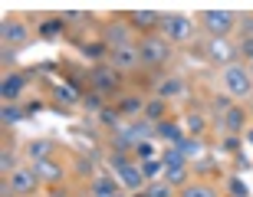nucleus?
I'll use <instances>...</instances> for the list:
<instances>
[{"label": "nucleus", "instance_id": "1", "mask_svg": "<svg viewBox=\"0 0 253 197\" xmlns=\"http://www.w3.org/2000/svg\"><path fill=\"white\" fill-rule=\"evenodd\" d=\"M220 92H227L234 102H247L253 95V76L244 63H234L220 69Z\"/></svg>", "mask_w": 253, "mask_h": 197}, {"label": "nucleus", "instance_id": "2", "mask_svg": "<svg viewBox=\"0 0 253 197\" xmlns=\"http://www.w3.org/2000/svg\"><path fill=\"white\" fill-rule=\"evenodd\" d=\"M40 184H43V181L37 178L33 164H20L10 178L0 181V194L3 197H33L40 191Z\"/></svg>", "mask_w": 253, "mask_h": 197}, {"label": "nucleus", "instance_id": "3", "mask_svg": "<svg viewBox=\"0 0 253 197\" xmlns=\"http://www.w3.org/2000/svg\"><path fill=\"white\" fill-rule=\"evenodd\" d=\"M85 79H89V92H99L102 99L119 95V92H122V85H125V76L119 73V69H112L109 63H95Z\"/></svg>", "mask_w": 253, "mask_h": 197}, {"label": "nucleus", "instance_id": "4", "mask_svg": "<svg viewBox=\"0 0 253 197\" xmlns=\"http://www.w3.org/2000/svg\"><path fill=\"white\" fill-rule=\"evenodd\" d=\"M171 43L161 33H151V37H141L138 39V56H141V66L145 69H161V66L171 59Z\"/></svg>", "mask_w": 253, "mask_h": 197}, {"label": "nucleus", "instance_id": "5", "mask_svg": "<svg viewBox=\"0 0 253 197\" xmlns=\"http://www.w3.org/2000/svg\"><path fill=\"white\" fill-rule=\"evenodd\" d=\"M194 30H197V27H194V20H191V17H184V13H165L158 33L168 39L171 46H188L191 39L197 37Z\"/></svg>", "mask_w": 253, "mask_h": 197}, {"label": "nucleus", "instance_id": "6", "mask_svg": "<svg viewBox=\"0 0 253 197\" xmlns=\"http://www.w3.org/2000/svg\"><path fill=\"white\" fill-rule=\"evenodd\" d=\"M201 27L211 39H230L234 33V23H237V13L234 10H201Z\"/></svg>", "mask_w": 253, "mask_h": 197}, {"label": "nucleus", "instance_id": "7", "mask_svg": "<svg viewBox=\"0 0 253 197\" xmlns=\"http://www.w3.org/2000/svg\"><path fill=\"white\" fill-rule=\"evenodd\" d=\"M99 39H102L109 49H122V46H131V43H138L135 39V30L122 20H109V23H102L99 27Z\"/></svg>", "mask_w": 253, "mask_h": 197}, {"label": "nucleus", "instance_id": "8", "mask_svg": "<svg viewBox=\"0 0 253 197\" xmlns=\"http://www.w3.org/2000/svg\"><path fill=\"white\" fill-rule=\"evenodd\" d=\"M0 39H3V46L10 49H20L30 43V27L23 17H7L3 23H0Z\"/></svg>", "mask_w": 253, "mask_h": 197}, {"label": "nucleus", "instance_id": "9", "mask_svg": "<svg viewBox=\"0 0 253 197\" xmlns=\"http://www.w3.org/2000/svg\"><path fill=\"white\" fill-rule=\"evenodd\" d=\"M161 20H165V13H158V10H148V7L125 13V23H128L135 33H145V37L158 33V30H161Z\"/></svg>", "mask_w": 253, "mask_h": 197}, {"label": "nucleus", "instance_id": "10", "mask_svg": "<svg viewBox=\"0 0 253 197\" xmlns=\"http://www.w3.org/2000/svg\"><path fill=\"white\" fill-rule=\"evenodd\" d=\"M105 63L112 66V69H119V73H135V69H141V56H138V43H131V46H122V49H109V59Z\"/></svg>", "mask_w": 253, "mask_h": 197}, {"label": "nucleus", "instance_id": "11", "mask_svg": "<svg viewBox=\"0 0 253 197\" xmlns=\"http://www.w3.org/2000/svg\"><path fill=\"white\" fill-rule=\"evenodd\" d=\"M237 53L240 49L230 43V39H207V49H204V56H207V63H214V66H234L237 63Z\"/></svg>", "mask_w": 253, "mask_h": 197}, {"label": "nucleus", "instance_id": "12", "mask_svg": "<svg viewBox=\"0 0 253 197\" xmlns=\"http://www.w3.org/2000/svg\"><path fill=\"white\" fill-rule=\"evenodd\" d=\"M27 85H30V76L27 73H3V79H0V95H3V102L10 105H17V99L23 92H27Z\"/></svg>", "mask_w": 253, "mask_h": 197}, {"label": "nucleus", "instance_id": "13", "mask_svg": "<svg viewBox=\"0 0 253 197\" xmlns=\"http://www.w3.org/2000/svg\"><path fill=\"white\" fill-rule=\"evenodd\" d=\"M33 171H37V178L43 181V184H53V188H56L59 181H63V174H66V164L59 158H46V161H37Z\"/></svg>", "mask_w": 253, "mask_h": 197}, {"label": "nucleus", "instance_id": "14", "mask_svg": "<svg viewBox=\"0 0 253 197\" xmlns=\"http://www.w3.org/2000/svg\"><path fill=\"white\" fill-rule=\"evenodd\" d=\"M49 92H53V99H56V105H63V109H69V105L83 102V89L73 82V79H66V82H56L49 85Z\"/></svg>", "mask_w": 253, "mask_h": 197}, {"label": "nucleus", "instance_id": "15", "mask_svg": "<svg viewBox=\"0 0 253 197\" xmlns=\"http://www.w3.org/2000/svg\"><path fill=\"white\" fill-rule=\"evenodd\" d=\"M184 125L178 122V118H165V122H158L155 125V138L158 141H168V145H181L184 141Z\"/></svg>", "mask_w": 253, "mask_h": 197}, {"label": "nucleus", "instance_id": "16", "mask_svg": "<svg viewBox=\"0 0 253 197\" xmlns=\"http://www.w3.org/2000/svg\"><path fill=\"white\" fill-rule=\"evenodd\" d=\"M184 92H188V82H184L181 76H165L155 95H158V99H165V102H174V99H181Z\"/></svg>", "mask_w": 253, "mask_h": 197}, {"label": "nucleus", "instance_id": "17", "mask_svg": "<svg viewBox=\"0 0 253 197\" xmlns=\"http://www.w3.org/2000/svg\"><path fill=\"white\" fill-rule=\"evenodd\" d=\"M27 158H30V164L46 161V158H56V141L53 138H33L27 145Z\"/></svg>", "mask_w": 253, "mask_h": 197}, {"label": "nucleus", "instance_id": "18", "mask_svg": "<svg viewBox=\"0 0 253 197\" xmlns=\"http://www.w3.org/2000/svg\"><path fill=\"white\" fill-rule=\"evenodd\" d=\"M115 109H119L122 118L135 122V118H141V112H145V99H141V95H119V99H115Z\"/></svg>", "mask_w": 253, "mask_h": 197}, {"label": "nucleus", "instance_id": "19", "mask_svg": "<svg viewBox=\"0 0 253 197\" xmlns=\"http://www.w3.org/2000/svg\"><path fill=\"white\" fill-rule=\"evenodd\" d=\"M141 118H148L151 125H158V122H165V118H171V102H165V99H158V95L145 99V112H141Z\"/></svg>", "mask_w": 253, "mask_h": 197}, {"label": "nucleus", "instance_id": "20", "mask_svg": "<svg viewBox=\"0 0 253 197\" xmlns=\"http://www.w3.org/2000/svg\"><path fill=\"white\" fill-rule=\"evenodd\" d=\"M109 145H112V151H115V155H135V145H138V141L131 138L128 125H122V128L109 131Z\"/></svg>", "mask_w": 253, "mask_h": 197}, {"label": "nucleus", "instance_id": "21", "mask_svg": "<svg viewBox=\"0 0 253 197\" xmlns=\"http://www.w3.org/2000/svg\"><path fill=\"white\" fill-rule=\"evenodd\" d=\"M69 30V23H66L63 17H46L37 23V37L46 39V43H53V39H59V33H66Z\"/></svg>", "mask_w": 253, "mask_h": 197}, {"label": "nucleus", "instance_id": "22", "mask_svg": "<svg viewBox=\"0 0 253 197\" xmlns=\"http://www.w3.org/2000/svg\"><path fill=\"white\" fill-rule=\"evenodd\" d=\"M220 125L227 128V135H240V131H247V105L237 102L230 112L220 118Z\"/></svg>", "mask_w": 253, "mask_h": 197}, {"label": "nucleus", "instance_id": "23", "mask_svg": "<svg viewBox=\"0 0 253 197\" xmlns=\"http://www.w3.org/2000/svg\"><path fill=\"white\" fill-rule=\"evenodd\" d=\"M119 181H122V184L131 191V194H138V191L148 188V184H145V174H141V164H138V161H131L128 168H125L122 174H119Z\"/></svg>", "mask_w": 253, "mask_h": 197}, {"label": "nucleus", "instance_id": "24", "mask_svg": "<svg viewBox=\"0 0 253 197\" xmlns=\"http://www.w3.org/2000/svg\"><path fill=\"white\" fill-rule=\"evenodd\" d=\"M89 191H92L95 197H125V194H122V188H119L112 178H92Z\"/></svg>", "mask_w": 253, "mask_h": 197}, {"label": "nucleus", "instance_id": "25", "mask_svg": "<svg viewBox=\"0 0 253 197\" xmlns=\"http://www.w3.org/2000/svg\"><path fill=\"white\" fill-rule=\"evenodd\" d=\"M174 148H178L181 155L194 164V161H201V155H204V138H191V135H184V141H181V145H174Z\"/></svg>", "mask_w": 253, "mask_h": 197}, {"label": "nucleus", "instance_id": "26", "mask_svg": "<svg viewBox=\"0 0 253 197\" xmlns=\"http://www.w3.org/2000/svg\"><path fill=\"white\" fill-rule=\"evenodd\" d=\"M184 131H188L191 138H204V131H207V118H204V112H188L184 115Z\"/></svg>", "mask_w": 253, "mask_h": 197}, {"label": "nucleus", "instance_id": "27", "mask_svg": "<svg viewBox=\"0 0 253 197\" xmlns=\"http://www.w3.org/2000/svg\"><path fill=\"white\" fill-rule=\"evenodd\" d=\"M23 118H27V109L3 102V109H0V122H3V128H13V125H20Z\"/></svg>", "mask_w": 253, "mask_h": 197}, {"label": "nucleus", "instance_id": "28", "mask_svg": "<svg viewBox=\"0 0 253 197\" xmlns=\"http://www.w3.org/2000/svg\"><path fill=\"white\" fill-rule=\"evenodd\" d=\"M128 131L135 141H155V125L148 122V118H135V122H128Z\"/></svg>", "mask_w": 253, "mask_h": 197}, {"label": "nucleus", "instance_id": "29", "mask_svg": "<svg viewBox=\"0 0 253 197\" xmlns=\"http://www.w3.org/2000/svg\"><path fill=\"white\" fill-rule=\"evenodd\" d=\"M178 197H217L214 184H207V181H191L188 188H181Z\"/></svg>", "mask_w": 253, "mask_h": 197}, {"label": "nucleus", "instance_id": "30", "mask_svg": "<svg viewBox=\"0 0 253 197\" xmlns=\"http://www.w3.org/2000/svg\"><path fill=\"white\" fill-rule=\"evenodd\" d=\"M99 125H102V128H109V131L122 128V115H119V109H115V105H105L102 112H99Z\"/></svg>", "mask_w": 253, "mask_h": 197}, {"label": "nucleus", "instance_id": "31", "mask_svg": "<svg viewBox=\"0 0 253 197\" xmlns=\"http://www.w3.org/2000/svg\"><path fill=\"white\" fill-rule=\"evenodd\" d=\"M79 53L85 59H109V46H105L102 39H95V43H79Z\"/></svg>", "mask_w": 253, "mask_h": 197}, {"label": "nucleus", "instance_id": "32", "mask_svg": "<svg viewBox=\"0 0 253 197\" xmlns=\"http://www.w3.org/2000/svg\"><path fill=\"white\" fill-rule=\"evenodd\" d=\"M141 164V174H145V181H161L165 178V164H161V158H151V161H138Z\"/></svg>", "mask_w": 253, "mask_h": 197}, {"label": "nucleus", "instance_id": "33", "mask_svg": "<svg viewBox=\"0 0 253 197\" xmlns=\"http://www.w3.org/2000/svg\"><path fill=\"white\" fill-rule=\"evenodd\" d=\"M17 168H20L17 155H13L10 148H3V151H0V178H10V174H13Z\"/></svg>", "mask_w": 253, "mask_h": 197}, {"label": "nucleus", "instance_id": "34", "mask_svg": "<svg viewBox=\"0 0 253 197\" xmlns=\"http://www.w3.org/2000/svg\"><path fill=\"white\" fill-rule=\"evenodd\" d=\"M161 164H165V168H181V164H191V161L184 158L174 145H168V148H165V155H161Z\"/></svg>", "mask_w": 253, "mask_h": 197}, {"label": "nucleus", "instance_id": "35", "mask_svg": "<svg viewBox=\"0 0 253 197\" xmlns=\"http://www.w3.org/2000/svg\"><path fill=\"white\" fill-rule=\"evenodd\" d=\"M145 191H148V197H178V188H171L165 178H161V181H151Z\"/></svg>", "mask_w": 253, "mask_h": 197}, {"label": "nucleus", "instance_id": "36", "mask_svg": "<svg viewBox=\"0 0 253 197\" xmlns=\"http://www.w3.org/2000/svg\"><path fill=\"white\" fill-rule=\"evenodd\" d=\"M227 197H250V188H247V181L240 174H234L227 181Z\"/></svg>", "mask_w": 253, "mask_h": 197}, {"label": "nucleus", "instance_id": "37", "mask_svg": "<svg viewBox=\"0 0 253 197\" xmlns=\"http://www.w3.org/2000/svg\"><path fill=\"white\" fill-rule=\"evenodd\" d=\"M83 109H85V112H95V115H99L105 109V99L99 92H85L83 95Z\"/></svg>", "mask_w": 253, "mask_h": 197}, {"label": "nucleus", "instance_id": "38", "mask_svg": "<svg viewBox=\"0 0 253 197\" xmlns=\"http://www.w3.org/2000/svg\"><path fill=\"white\" fill-rule=\"evenodd\" d=\"M234 105H237V102H234V99H230V95H227V92H220V95H214V102H211V109H214V112L220 115V118H224V115L230 112Z\"/></svg>", "mask_w": 253, "mask_h": 197}, {"label": "nucleus", "instance_id": "39", "mask_svg": "<svg viewBox=\"0 0 253 197\" xmlns=\"http://www.w3.org/2000/svg\"><path fill=\"white\" fill-rule=\"evenodd\" d=\"M76 174H79V178H92L95 174V161L85 158V155H79V158H76Z\"/></svg>", "mask_w": 253, "mask_h": 197}, {"label": "nucleus", "instance_id": "40", "mask_svg": "<svg viewBox=\"0 0 253 197\" xmlns=\"http://www.w3.org/2000/svg\"><path fill=\"white\" fill-rule=\"evenodd\" d=\"M128 164H131V155H115V151L109 155V168H112L115 174H122V171L128 168Z\"/></svg>", "mask_w": 253, "mask_h": 197}, {"label": "nucleus", "instance_id": "41", "mask_svg": "<svg viewBox=\"0 0 253 197\" xmlns=\"http://www.w3.org/2000/svg\"><path fill=\"white\" fill-rule=\"evenodd\" d=\"M135 158L138 161H151L155 158V141H138V145H135Z\"/></svg>", "mask_w": 253, "mask_h": 197}, {"label": "nucleus", "instance_id": "42", "mask_svg": "<svg viewBox=\"0 0 253 197\" xmlns=\"http://www.w3.org/2000/svg\"><path fill=\"white\" fill-rule=\"evenodd\" d=\"M240 145H244L240 135H227L224 145H220V151H224V155H240Z\"/></svg>", "mask_w": 253, "mask_h": 197}, {"label": "nucleus", "instance_id": "43", "mask_svg": "<svg viewBox=\"0 0 253 197\" xmlns=\"http://www.w3.org/2000/svg\"><path fill=\"white\" fill-rule=\"evenodd\" d=\"M0 63H3V69H7V73H13V66H17V49L0 46Z\"/></svg>", "mask_w": 253, "mask_h": 197}, {"label": "nucleus", "instance_id": "44", "mask_svg": "<svg viewBox=\"0 0 253 197\" xmlns=\"http://www.w3.org/2000/svg\"><path fill=\"white\" fill-rule=\"evenodd\" d=\"M240 53H244V56L253 63V37H244V43H240Z\"/></svg>", "mask_w": 253, "mask_h": 197}, {"label": "nucleus", "instance_id": "45", "mask_svg": "<svg viewBox=\"0 0 253 197\" xmlns=\"http://www.w3.org/2000/svg\"><path fill=\"white\" fill-rule=\"evenodd\" d=\"M237 171H247L250 168V158H247V155H237V164H234Z\"/></svg>", "mask_w": 253, "mask_h": 197}, {"label": "nucleus", "instance_id": "46", "mask_svg": "<svg viewBox=\"0 0 253 197\" xmlns=\"http://www.w3.org/2000/svg\"><path fill=\"white\" fill-rule=\"evenodd\" d=\"M40 109H43V102H30V105H27V118H30V115H37Z\"/></svg>", "mask_w": 253, "mask_h": 197}, {"label": "nucleus", "instance_id": "47", "mask_svg": "<svg viewBox=\"0 0 253 197\" xmlns=\"http://www.w3.org/2000/svg\"><path fill=\"white\" fill-rule=\"evenodd\" d=\"M244 138H247V145H250V148H253V122L247 125V131H244Z\"/></svg>", "mask_w": 253, "mask_h": 197}, {"label": "nucleus", "instance_id": "48", "mask_svg": "<svg viewBox=\"0 0 253 197\" xmlns=\"http://www.w3.org/2000/svg\"><path fill=\"white\" fill-rule=\"evenodd\" d=\"M131 197H148V191H138V194H131Z\"/></svg>", "mask_w": 253, "mask_h": 197}, {"label": "nucleus", "instance_id": "49", "mask_svg": "<svg viewBox=\"0 0 253 197\" xmlns=\"http://www.w3.org/2000/svg\"><path fill=\"white\" fill-rule=\"evenodd\" d=\"M247 105H250V109H253V95H250V99H247Z\"/></svg>", "mask_w": 253, "mask_h": 197}, {"label": "nucleus", "instance_id": "50", "mask_svg": "<svg viewBox=\"0 0 253 197\" xmlns=\"http://www.w3.org/2000/svg\"><path fill=\"white\" fill-rule=\"evenodd\" d=\"M247 69H250V76H253V63H247Z\"/></svg>", "mask_w": 253, "mask_h": 197}]
</instances>
